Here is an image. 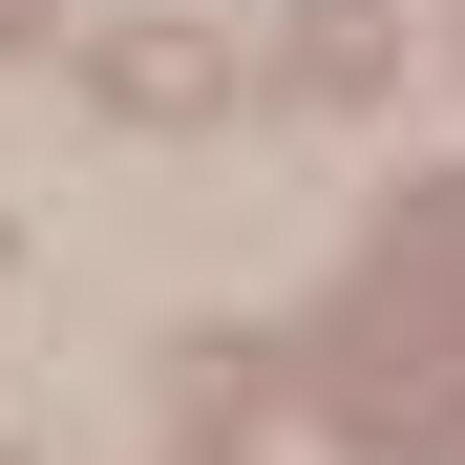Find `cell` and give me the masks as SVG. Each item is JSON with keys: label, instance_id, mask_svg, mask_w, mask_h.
Here are the masks:
<instances>
[{"label": "cell", "instance_id": "obj_2", "mask_svg": "<svg viewBox=\"0 0 465 465\" xmlns=\"http://www.w3.org/2000/svg\"><path fill=\"white\" fill-rule=\"evenodd\" d=\"M296 85H318V106H360V85H381V22H360V0H318V22H296Z\"/></svg>", "mask_w": 465, "mask_h": 465}, {"label": "cell", "instance_id": "obj_1", "mask_svg": "<svg viewBox=\"0 0 465 465\" xmlns=\"http://www.w3.org/2000/svg\"><path fill=\"white\" fill-rule=\"evenodd\" d=\"M85 85H106L127 127H212V106H232V43H191V22H106Z\"/></svg>", "mask_w": 465, "mask_h": 465}]
</instances>
